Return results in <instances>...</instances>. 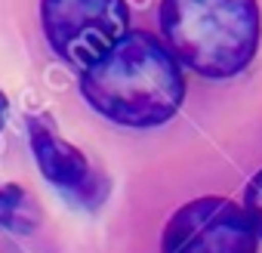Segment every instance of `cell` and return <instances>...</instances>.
I'll return each instance as SVG.
<instances>
[{"mask_svg": "<svg viewBox=\"0 0 262 253\" xmlns=\"http://www.w3.org/2000/svg\"><path fill=\"white\" fill-rule=\"evenodd\" d=\"M40 225V204L16 182L0 185V228L10 235H31Z\"/></svg>", "mask_w": 262, "mask_h": 253, "instance_id": "6", "label": "cell"}, {"mask_svg": "<svg viewBox=\"0 0 262 253\" xmlns=\"http://www.w3.org/2000/svg\"><path fill=\"white\" fill-rule=\"evenodd\" d=\"M80 96L105 120L148 130L179 114L185 74L161 37L129 28L102 59L80 71Z\"/></svg>", "mask_w": 262, "mask_h": 253, "instance_id": "1", "label": "cell"}, {"mask_svg": "<svg viewBox=\"0 0 262 253\" xmlns=\"http://www.w3.org/2000/svg\"><path fill=\"white\" fill-rule=\"evenodd\" d=\"M244 213L250 216L253 228H256V238L262 241V170H256L244 188Z\"/></svg>", "mask_w": 262, "mask_h": 253, "instance_id": "7", "label": "cell"}, {"mask_svg": "<svg viewBox=\"0 0 262 253\" xmlns=\"http://www.w3.org/2000/svg\"><path fill=\"white\" fill-rule=\"evenodd\" d=\"M7 120H10V99H7L4 90H0V130L7 126Z\"/></svg>", "mask_w": 262, "mask_h": 253, "instance_id": "8", "label": "cell"}, {"mask_svg": "<svg viewBox=\"0 0 262 253\" xmlns=\"http://www.w3.org/2000/svg\"><path fill=\"white\" fill-rule=\"evenodd\" d=\"M28 145L47 182H53L83 207H96L105 201L108 179L90 164V158L74 142H68L56 130V123L50 117L43 114L28 117Z\"/></svg>", "mask_w": 262, "mask_h": 253, "instance_id": "5", "label": "cell"}, {"mask_svg": "<svg viewBox=\"0 0 262 253\" xmlns=\"http://www.w3.org/2000/svg\"><path fill=\"white\" fill-rule=\"evenodd\" d=\"M158 22L179 65L210 80L247 71L262 40L256 0H161Z\"/></svg>", "mask_w": 262, "mask_h": 253, "instance_id": "2", "label": "cell"}, {"mask_svg": "<svg viewBox=\"0 0 262 253\" xmlns=\"http://www.w3.org/2000/svg\"><path fill=\"white\" fill-rule=\"evenodd\" d=\"M164 253H256L259 238L241 204L204 195L182 204L161 231Z\"/></svg>", "mask_w": 262, "mask_h": 253, "instance_id": "4", "label": "cell"}, {"mask_svg": "<svg viewBox=\"0 0 262 253\" xmlns=\"http://www.w3.org/2000/svg\"><path fill=\"white\" fill-rule=\"evenodd\" d=\"M40 25L50 50L83 71L129 31V7L126 0H40Z\"/></svg>", "mask_w": 262, "mask_h": 253, "instance_id": "3", "label": "cell"}]
</instances>
